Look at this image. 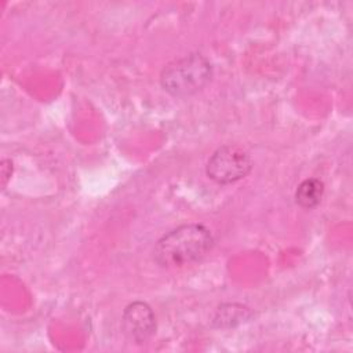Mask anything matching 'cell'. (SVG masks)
<instances>
[{"mask_svg": "<svg viewBox=\"0 0 353 353\" xmlns=\"http://www.w3.org/2000/svg\"><path fill=\"white\" fill-rule=\"evenodd\" d=\"M214 243V234L207 226L185 223L159 239L153 248V259L160 268H182L204 258Z\"/></svg>", "mask_w": 353, "mask_h": 353, "instance_id": "6da1fadb", "label": "cell"}, {"mask_svg": "<svg viewBox=\"0 0 353 353\" xmlns=\"http://www.w3.org/2000/svg\"><path fill=\"white\" fill-rule=\"evenodd\" d=\"M252 314V310L241 303H223L215 310L212 316V325L216 328L236 327L248 321Z\"/></svg>", "mask_w": 353, "mask_h": 353, "instance_id": "5b68a950", "label": "cell"}, {"mask_svg": "<svg viewBox=\"0 0 353 353\" xmlns=\"http://www.w3.org/2000/svg\"><path fill=\"white\" fill-rule=\"evenodd\" d=\"M121 324L125 335L138 345L148 342L156 331L154 313L143 301H135L125 306Z\"/></svg>", "mask_w": 353, "mask_h": 353, "instance_id": "277c9868", "label": "cell"}, {"mask_svg": "<svg viewBox=\"0 0 353 353\" xmlns=\"http://www.w3.org/2000/svg\"><path fill=\"white\" fill-rule=\"evenodd\" d=\"M0 170H1V183H3V186H6L12 174V161L8 159L1 160Z\"/></svg>", "mask_w": 353, "mask_h": 353, "instance_id": "52a82bcc", "label": "cell"}, {"mask_svg": "<svg viewBox=\"0 0 353 353\" xmlns=\"http://www.w3.org/2000/svg\"><path fill=\"white\" fill-rule=\"evenodd\" d=\"M251 168L252 159L245 149L239 145H223L210 156L205 174L219 185H229L247 176Z\"/></svg>", "mask_w": 353, "mask_h": 353, "instance_id": "3957f363", "label": "cell"}, {"mask_svg": "<svg viewBox=\"0 0 353 353\" xmlns=\"http://www.w3.org/2000/svg\"><path fill=\"white\" fill-rule=\"evenodd\" d=\"M324 193V183L316 178L302 181L295 190V201L299 207L310 210L316 207Z\"/></svg>", "mask_w": 353, "mask_h": 353, "instance_id": "8992f818", "label": "cell"}, {"mask_svg": "<svg viewBox=\"0 0 353 353\" xmlns=\"http://www.w3.org/2000/svg\"><path fill=\"white\" fill-rule=\"evenodd\" d=\"M211 77V62L204 55L193 52L167 63L161 70L160 84L170 95L186 98L203 90Z\"/></svg>", "mask_w": 353, "mask_h": 353, "instance_id": "7a4b0ae2", "label": "cell"}]
</instances>
